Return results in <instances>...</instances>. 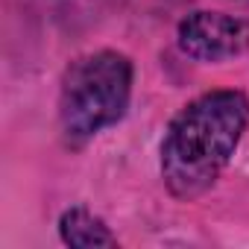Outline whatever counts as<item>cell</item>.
<instances>
[{
    "label": "cell",
    "instance_id": "2",
    "mask_svg": "<svg viewBox=\"0 0 249 249\" xmlns=\"http://www.w3.org/2000/svg\"><path fill=\"white\" fill-rule=\"evenodd\" d=\"M132 59L117 50L73 59L59 88V126L65 141L79 147L123 120L132 100Z\"/></svg>",
    "mask_w": 249,
    "mask_h": 249
},
{
    "label": "cell",
    "instance_id": "4",
    "mask_svg": "<svg viewBox=\"0 0 249 249\" xmlns=\"http://www.w3.org/2000/svg\"><path fill=\"white\" fill-rule=\"evenodd\" d=\"M59 234L68 246H76V249L117 246V237L108 231V226L88 208H68L59 220Z\"/></svg>",
    "mask_w": 249,
    "mask_h": 249
},
{
    "label": "cell",
    "instance_id": "1",
    "mask_svg": "<svg viewBox=\"0 0 249 249\" xmlns=\"http://www.w3.org/2000/svg\"><path fill=\"white\" fill-rule=\"evenodd\" d=\"M249 126V97L243 91H208L188 103L161 141L164 188L182 199L208 194L229 167Z\"/></svg>",
    "mask_w": 249,
    "mask_h": 249
},
{
    "label": "cell",
    "instance_id": "3",
    "mask_svg": "<svg viewBox=\"0 0 249 249\" xmlns=\"http://www.w3.org/2000/svg\"><path fill=\"white\" fill-rule=\"evenodd\" d=\"M179 50L196 62H226L249 50V21L223 12H194L179 24Z\"/></svg>",
    "mask_w": 249,
    "mask_h": 249
}]
</instances>
